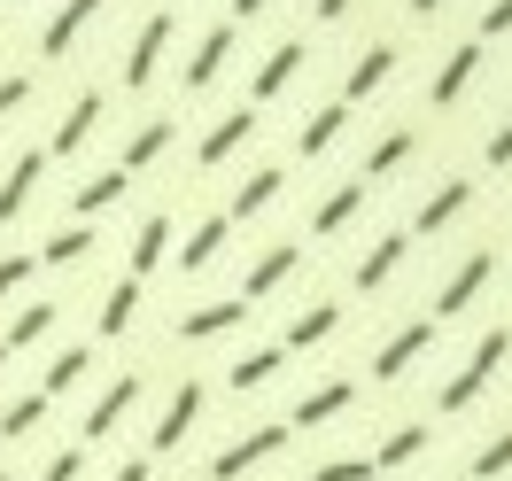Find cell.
<instances>
[{"label": "cell", "instance_id": "13", "mask_svg": "<svg viewBox=\"0 0 512 481\" xmlns=\"http://www.w3.org/2000/svg\"><path fill=\"white\" fill-rule=\"evenodd\" d=\"M350 396H357L350 381H319L303 404H295V427H326V419H342V412H350Z\"/></svg>", "mask_w": 512, "mask_h": 481}, {"label": "cell", "instance_id": "36", "mask_svg": "<svg viewBox=\"0 0 512 481\" xmlns=\"http://www.w3.org/2000/svg\"><path fill=\"white\" fill-rule=\"evenodd\" d=\"M39 419H47V396H16V404H8V412H0V435H8V443H16V435H32Z\"/></svg>", "mask_w": 512, "mask_h": 481}, {"label": "cell", "instance_id": "44", "mask_svg": "<svg viewBox=\"0 0 512 481\" xmlns=\"http://www.w3.org/2000/svg\"><path fill=\"white\" fill-rule=\"evenodd\" d=\"M109 481H148V458H125V466H117Z\"/></svg>", "mask_w": 512, "mask_h": 481}, {"label": "cell", "instance_id": "22", "mask_svg": "<svg viewBox=\"0 0 512 481\" xmlns=\"http://www.w3.org/2000/svg\"><path fill=\"white\" fill-rule=\"evenodd\" d=\"M132 319H140V280H132V272H125V280H117V288H109V295H101V334H125V326Z\"/></svg>", "mask_w": 512, "mask_h": 481}, {"label": "cell", "instance_id": "12", "mask_svg": "<svg viewBox=\"0 0 512 481\" xmlns=\"http://www.w3.org/2000/svg\"><path fill=\"white\" fill-rule=\"evenodd\" d=\"M39 171H47V156H39V148H32V156H16V163H8V187H0V225H8V218H24V202H32Z\"/></svg>", "mask_w": 512, "mask_h": 481}, {"label": "cell", "instance_id": "17", "mask_svg": "<svg viewBox=\"0 0 512 481\" xmlns=\"http://www.w3.org/2000/svg\"><path fill=\"white\" fill-rule=\"evenodd\" d=\"M94 125H101V94H78V101H70V117L55 125V156H78Z\"/></svg>", "mask_w": 512, "mask_h": 481}, {"label": "cell", "instance_id": "32", "mask_svg": "<svg viewBox=\"0 0 512 481\" xmlns=\"http://www.w3.org/2000/svg\"><path fill=\"white\" fill-rule=\"evenodd\" d=\"M357 202H365V187H334V194L319 202V218H311V225H319V233H342V225L357 218Z\"/></svg>", "mask_w": 512, "mask_h": 481}, {"label": "cell", "instance_id": "49", "mask_svg": "<svg viewBox=\"0 0 512 481\" xmlns=\"http://www.w3.org/2000/svg\"><path fill=\"white\" fill-rule=\"evenodd\" d=\"M0 481H16V474H0Z\"/></svg>", "mask_w": 512, "mask_h": 481}, {"label": "cell", "instance_id": "27", "mask_svg": "<svg viewBox=\"0 0 512 481\" xmlns=\"http://www.w3.org/2000/svg\"><path fill=\"white\" fill-rule=\"evenodd\" d=\"M280 187H288L280 171H249V179L233 187V210H225V218H256V210H264V202H272V194H280Z\"/></svg>", "mask_w": 512, "mask_h": 481}, {"label": "cell", "instance_id": "43", "mask_svg": "<svg viewBox=\"0 0 512 481\" xmlns=\"http://www.w3.org/2000/svg\"><path fill=\"white\" fill-rule=\"evenodd\" d=\"M489 163H512V125H497V132H489Z\"/></svg>", "mask_w": 512, "mask_h": 481}, {"label": "cell", "instance_id": "42", "mask_svg": "<svg viewBox=\"0 0 512 481\" xmlns=\"http://www.w3.org/2000/svg\"><path fill=\"white\" fill-rule=\"evenodd\" d=\"M481 32H489V39L512 32V0H489V8H481Z\"/></svg>", "mask_w": 512, "mask_h": 481}, {"label": "cell", "instance_id": "21", "mask_svg": "<svg viewBox=\"0 0 512 481\" xmlns=\"http://www.w3.org/2000/svg\"><path fill=\"white\" fill-rule=\"evenodd\" d=\"M334 326H342V311H334V303H311V311L288 319V342H280V350H311V342H326Z\"/></svg>", "mask_w": 512, "mask_h": 481}, {"label": "cell", "instance_id": "31", "mask_svg": "<svg viewBox=\"0 0 512 481\" xmlns=\"http://www.w3.org/2000/svg\"><path fill=\"white\" fill-rule=\"evenodd\" d=\"M497 474H512V427L489 435V443L474 450V466H466V481H497Z\"/></svg>", "mask_w": 512, "mask_h": 481}, {"label": "cell", "instance_id": "23", "mask_svg": "<svg viewBox=\"0 0 512 481\" xmlns=\"http://www.w3.org/2000/svg\"><path fill=\"white\" fill-rule=\"evenodd\" d=\"M280 365H288V350H249V357H233V365H225V381L249 396V388H264L272 373H280Z\"/></svg>", "mask_w": 512, "mask_h": 481}, {"label": "cell", "instance_id": "4", "mask_svg": "<svg viewBox=\"0 0 512 481\" xmlns=\"http://www.w3.org/2000/svg\"><path fill=\"white\" fill-rule=\"evenodd\" d=\"M427 342H435V319H412V326H396V334H388L381 350H373V381H396V373H412Z\"/></svg>", "mask_w": 512, "mask_h": 481}, {"label": "cell", "instance_id": "37", "mask_svg": "<svg viewBox=\"0 0 512 481\" xmlns=\"http://www.w3.org/2000/svg\"><path fill=\"white\" fill-rule=\"evenodd\" d=\"M412 156V132H388L381 148H373V156H365V179H381V171H396V163Z\"/></svg>", "mask_w": 512, "mask_h": 481}, {"label": "cell", "instance_id": "8", "mask_svg": "<svg viewBox=\"0 0 512 481\" xmlns=\"http://www.w3.org/2000/svg\"><path fill=\"white\" fill-rule=\"evenodd\" d=\"M241 319H249V303H241V295H233V303H202V311L179 319V342H218V334H233Z\"/></svg>", "mask_w": 512, "mask_h": 481}, {"label": "cell", "instance_id": "7", "mask_svg": "<svg viewBox=\"0 0 512 481\" xmlns=\"http://www.w3.org/2000/svg\"><path fill=\"white\" fill-rule=\"evenodd\" d=\"M404 249H412V233H381V241L357 257V288H365V295L388 288V280H396V264H404Z\"/></svg>", "mask_w": 512, "mask_h": 481}, {"label": "cell", "instance_id": "39", "mask_svg": "<svg viewBox=\"0 0 512 481\" xmlns=\"http://www.w3.org/2000/svg\"><path fill=\"white\" fill-rule=\"evenodd\" d=\"M78 474H86V450H63V458L39 466V481H78Z\"/></svg>", "mask_w": 512, "mask_h": 481}, {"label": "cell", "instance_id": "1", "mask_svg": "<svg viewBox=\"0 0 512 481\" xmlns=\"http://www.w3.org/2000/svg\"><path fill=\"white\" fill-rule=\"evenodd\" d=\"M505 357H512V334H505V326H489V334L474 342V357H466V365H458V373L443 381V396H435V412H466V404H474L481 388L497 381V365H505Z\"/></svg>", "mask_w": 512, "mask_h": 481}, {"label": "cell", "instance_id": "33", "mask_svg": "<svg viewBox=\"0 0 512 481\" xmlns=\"http://www.w3.org/2000/svg\"><path fill=\"white\" fill-rule=\"evenodd\" d=\"M86 249H94V225H63V233L39 249V264H78Z\"/></svg>", "mask_w": 512, "mask_h": 481}, {"label": "cell", "instance_id": "2", "mask_svg": "<svg viewBox=\"0 0 512 481\" xmlns=\"http://www.w3.org/2000/svg\"><path fill=\"white\" fill-rule=\"evenodd\" d=\"M288 450V427H249V435H233V443L210 458V481H241L249 466H264V458H280Z\"/></svg>", "mask_w": 512, "mask_h": 481}, {"label": "cell", "instance_id": "25", "mask_svg": "<svg viewBox=\"0 0 512 481\" xmlns=\"http://www.w3.org/2000/svg\"><path fill=\"white\" fill-rule=\"evenodd\" d=\"M163 148H171V125H140V132L125 140V156H117V171L132 179V171H148V163H156Z\"/></svg>", "mask_w": 512, "mask_h": 481}, {"label": "cell", "instance_id": "29", "mask_svg": "<svg viewBox=\"0 0 512 481\" xmlns=\"http://www.w3.org/2000/svg\"><path fill=\"white\" fill-rule=\"evenodd\" d=\"M474 70H481V47H458V55L435 70V101H458L466 86H474Z\"/></svg>", "mask_w": 512, "mask_h": 481}, {"label": "cell", "instance_id": "47", "mask_svg": "<svg viewBox=\"0 0 512 481\" xmlns=\"http://www.w3.org/2000/svg\"><path fill=\"white\" fill-rule=\"evenodd\" d=\"M412 8H419V16H435V8H443V0H412Z\"/></svg>", "mask_w": 512, "mask_h": 481}, {"label": "cell", "instance_id": "34", "mask_svg": "<svg viewBox=\"0 0 512 481\" xmlns=\"http://www.w3.org/2000/svg\"><path fill=\"white\" fill-rule=\"evenodd\" d=\"M350 125V117H342V101H334V109H319V117H311V125H303V140H295V148H303V156H326V148H334V132Z\"/></svg>", "mask_w": 512, "mask_h": 481}, {"label": "cell", "instance_id": "20", "mask_svg": "<svg viewBox=\"0 0 512 481\" xmlns=\"http://www.w3.org/2000/svg\"><path fill=\"white\" fill-rule=\"evenodd\" d=\"M295 63H303V47H272V55H264V70H256V86H249V109H256V101H272V94H288Z\"/></svg>", "mask_w": 512, "mask_h": 481}, {"label": "cell", "instance_id": "48", "mask_svg": "<svg viewBox=\"0 0 512 481\" xmlns=\"http://www.w3.org/2000/svg\"><path fill=\"white\" fill-rule=\"evenodd\" d=\"M0 373H8V350H0Z\"/></svg>", "mask_w": 512, "mask_h": 481}, {"label": "cell", "instance_id": "45", "mask_svg": "<svg viewBox=\"0 0 512 481\" xmlns=\"http://www.w3.org/2000/svg\"><path fill=\"white\" fill-rule=\"evenodd\" d=\"M357 0H319V16H350Z\"/></svg>", "mask_w": 512, "mask_h": 481}, {"label": "cell", "instance_id": "26", "mask_svg": "<svg viewBox=\"0 0 512 481\" xmlns=\"http://www.w3.org/2000/svg\"><path fill=\"white\" fill-rule=\"evenodd\" d=\"M47 326H55V303H24V311H16V326L0 334V350H8V357H16V350H32Z\"/></svg>", "mask_w": 512, "mask_h": 481}, {"label": "cell", "instance_id": "18", "mask_svg": "<svg viewBox=\"0 0 512 481\" xmlns=\"http://www.w3.org/2000/svg\"><path fill=\"white\" fill-rule=\"evenodd\" d=\"M225 55H233V24H218V32L194 47V63H187V94H202V86L218 78V70H225Z\"/></svg>", "mask_w": 512, "mask_h": 481}, {"label": "cell", "instance_id": "3", "mask_svg": "<svg viewBox=\"0 0 512 481\" xmlns=\"http://www.w3.org/2000/svg\"><path fill=\"white\" fill-rule=\"evenodd\" d=\"M489 280H497V249H474V257H466V264H458V272L443 280V288H435V326L458 319V311H466V303H474Z\"/></svg>", "mask_w": 512, "mask_h": 481}, {"label": "cell", "instance_id": "24", "mask_svg": "<svg viewBox=\"0 0 512 481\" xmlns=\"http://www.w3.org/2000/svg\"><path fill=\"white\" fill-rule=\"evenodd\" d=\"M388 70H396V47H365L342 94H350V101H365V94H373V86H388Z\"/></svg>", "mask_w": 512, "mask_h": 481}, {"label": "cell", "instance_id": "30", "mask_svg": "<svg viewBox=\"0 0 512 481\" xmlns=\"http://www.w3.org/2000/svg\"><path fill=\"white\" fill-rule=\"evenodd\" d=\"M225 225H233V218H202V225L187 233V249H179V264H187V272H202V264L225 249Z\"/></svg>", "mask_w": 512, "mask_h": 481}, {"label": "cell", "instance_id": "28", "mask_svg": "<svg viewBox=\"0 0 512 481\" xmlns=\"http://www.w3.org/2000/svg\"><path fill=\"white\" fill-rule=\"evenodd\" d=\"M419 450H427V427H396V435L373 450V474H396V466H412Z\"/></svg>", "mask_w": 512, "mask_h": 481}, {"label": "cell", "instance_id": "50", "mask_svg": "<svg viewBox=\"0 0 512 481\" xmlns=\"http://www.w3.org/2000/svg\"><path fill=\"white\" fill-rule=\"evenodd\" d=\"M458 481H466V474H458Z\"/></svg>", "mask_w": 512, "mask_h": 481}, {"label": "cell", "instance_id": "38", "mask_svg": "<svg viewBox=\"0 0 512 481\" xmlns=\"http://www.w3.org/2000/svg\"><path fill=\"white\" fill-rule=\"evenodd\" d=\"M311 481H373V458H326Z\"/></svg>", "mask_w": 512, "mask_h": 481}, {"label": "cell", "instance_id": "35", "mask_svg": "<svg viewBox=\"0 0 512 481\" xmlns=\"http://www.w3.org/2000/svg\"><path fill=\"white\" fill-rule=\"evenodd\" d=\"M117 194H125V171H101V179H86V187H78V218H94V210H109Z\"/></svg>", "mask_w": 512, "mask_h": 481}, {"label": "cell", "instance_id": "9", "mask_svg": "<svg viewBox=\"0 0 512 481\" xmlns=\"http://www.w3.org/2000/svg\"><path fill=\"white\" fill-rule=\"evenodd\" d=\"M171 47V16H148L140 24V39H132V55H125V86H148L156 78V55Z\"/></svg>", "mask_w": 512, "mask_h": 481}, {"label": "cell", "instance_id": "5", "mask_svg": "<svg viewBox=\"0 0 512 481\" xmlns=\"http://www.w3.org/2000/svg\"><path fill=\"white\" fill-rule=\"evenodd\" d=\"M132 404H140V373H125V381H109V388H101V396H94V412H86V427H78V435H86V443L117 435Z\"/></svg>", "mask_w": 512, "mask_h": 481}, {"label": "cell", "instance_id": "41", "mask_svg": "<svg viewBox=\"0 0 512 481\" xmlns=\"http://www.w3.org/2000/svg\"><path fill=\"white\" fill-rule=\"evenodd\" d=\"M24 94H32V78H0V117H16V109H24Z\"/></svg>", "mask_w": 512, "mask_h": 481}, {"label": "cell", "instance_id": "16", "mask_svg": "<svg viewBox=\"0 0 512 481\" xmlns=\"http://www.w3.org/2000/svg\"><path fill=\"white\" fill-rule=\"evenodd\" d=\"M94 373V350H63V357H47V373H39V396L55 404V396H70V388Z\"/></svg>", "mask_w": 512, "mask_h": 481}, {"label": "cell", "instance_id": "14", "mask_svg": "<svg viewBox=\"0 0 512 481\" xmlns=\"http://www.w3.org/2000/svg\"><path fill=\"white\" fill-rule=\"evenodd\" d=\"M295 272V241H280V249H264V257L249 264V280H241V303H256V295H272L280 280Z\"/></svg>", "mask_w": 512, "mask_h": 481}, {"label": "cell", "instance_id": "10", "mask_svg": "<svg viewBox=\"0 0 512 481\" xmlns=\"http://www.w3.org/2000/svg\"><path fill=\"white\" fill-rule=\"evenodd\" d=\"M466 202H474V187H466V179H443V187L427 194V202H419V218H412V233H443L450 218H458V210H466Z\"/></svg>", "mask_w": 512, "mask_h": 481}, {"label": "cell", "instance_id": "40", "mask_svg": "<svg viewBox=\"0 0 512 481\" xmlns=\"http://www.w3.org/2000/svg\"><path fill=\"white\" fill-rule=\"evenodd\" d=\"M32 264H39V257H0V295L24 288V280H32Z\"/></svg>", "mask_w": 512, "mask_h": 481}, {"label": "cell", "instance_id": "15", "mask_svg": "<svg viewBox=\"0 0 512 481\" xmlns=\"http://www.w3.org/2000/svg\"><path fill=\"white\" fill-rule=\"evenodd\" d=\"M163 257H171V218H140V233H132V280H148Z\"/></svg>", "mask_w": 512, "mask_h": 481}, {"label": "cell", "instance_id": "46", "mask_svg": "<svg viewBox=\"0 0 512 481\" xmlns=\"http://www.w3.org/2000/svg\"><path fill=\"white\" fill-rule=\"evenodd\" d=\"M256 8H264V0H233V16H256Z\"/></svg>", "mask_w": 512, "mask_h": 481}, {"label": "cell", "instance_id": "11", "mask_svg": "<svg viewBox=\"0 0 512 481\" xmlns=\"http://www.w3.org/2000/svg\"><path fill=\"white\" fill-rule=\"evenodd\" d=\"M94 16H101V0H63V8H55V24L39 32V55H63L70 39H78L86 24H94Z\"/></svg>", "mask_w": 512, "mask_h": 481}, {"label": "cell", "instance_id": "6", "mask_svg": "<svg viewBox=\"0 0 512 481\" xmlns=\"http://www.w3.org/2000/svg\"><path fill=\"white\" fill-rule=\"evenodd\" d=\"M194 419H202V381H179L171 388V404H163V419H156V435H148V443L156 450H179L187 443V427Z\"/></svg>", "mask_w": 512, "mask_h": 481}, {"label": "cell", "instance_id": "19", "mask_svg": "<svg viewBox=\"0 0 512 481\" xmlns=\"http://www.w3.org/2000/svg\"><path fill=\"white\" fill-rule=\"evenodd\" d=\"M249 132H256V109L241 101L233 117H218V125H210V140H202V163H225L233 148H241V140H249Z\"/></svg>", "mask_w": 512, "mask_h": 481}]
</instances>
